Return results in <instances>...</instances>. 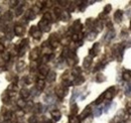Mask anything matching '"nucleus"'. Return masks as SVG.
<instances>
[{"label":"nucleus","instance_id":"f257e3e1","mask_svg":"<svg viewBox=\"0 0 131 123\" xmlns=\"http://www.w3.org/2000/svg\"><path fill=\"white\" fill-rule=\"evenodd\" d=\"M30 34L34 37V38H40L41 37V30L40 28H37L36 26H32L30 28Z\"/></svg>","mask_w":131,"mask_h":123},{"label":"nucleus","instance_id":"f03ea898","mask_svg":"<svg viewBox=\"0 0 131 123\" xmlns=\"http://www.w3.org/2000/svg\"><path fill=\"white\" fill-rule=\"evenodd\" d=\"M56 93H57V95L59 96L60 98H63V97H65L66 95H67V93H68V89L65 87H63V86H61V87H57L56 88Z\"/></svg>","mask_w":131,"mask_h":123},{"label":"nucleus","instance_id":"7ed1b4c3","mask_svg":"<svg viewBox=\"0 0 131 123\" xmlns=\"http://www.w3.org/2000/svg\"><path fill=\"white\" fill-rule=\"evenodd\" d=\"M38 27H40L42 30H45V31H48V30H50V25H48V21L42 18L41 20L38 22Z\"/></svg>","mask_w":131,"mask_h":123},{"label":"nucleus","instance_id":"20e7f679","mask_svg":"<svg viewBox=\"0 0 131 123\" xmlns=\"http://www.w3.org/2000/svg\"><path fill=\"white\" fill-rule=\"evenodd\" d=\"M114 94H115V88H114V87L109 88V89L104 93V95H105V99L111 100V99H112V97L114 96Z\"/></svg>","mask_w":131,"mask_h":123},{"label":"nucleus","instance_id":"39448f33","mask_svg":"<svg viewBox=\"0 0 131 123\" xmlns=\"http://www.w3.org/2000/svg\"><path fill=\"white\" fill-rule=\"evenodd\" d=\"M38 72H40L41 76H47V74L50 73V70H48V68L46 65H40V68H38Z\"/></svg>","mask_w":131,"mask_h":123},{"label":"nucleus","instance_id":"423d86ee","mask_svg":"<svg viewBox=\"0 0 131 123\" xmlns=\"http://www.w3.org/2000/svg\"><path fill=\"white\" fill-rule=\"evenodd\" d=\"M72 29L76 32H79L82 30V23L80 20H76L74 23H73V26H72Z\"/></svg>","mask_w":131,"mask_h":123},{"label":"nucleus","instance_id":"0eeeda50","mask_svg":"<svg viewBox=\"0 0 131 123\" xmlns=\"http://www.w3.org/2000/svg\"><path fill=\"white\" fill-rule=\"evenodd\" d=\"M99 52H100V43L97 42V43H95V45L93 46L92 50L90 51V55H91V57L92 56H96Z\"/></svg>","mask_w":131,"mask_h":123},{"label":"nucleus","instance_id":"6e6552de","mask_svg":"<svg viewBox=\"0 0 131 123\" xmlns=\"http://www.w3.org/2000/svg\"><path fill=\"white\" fill-rule=\"evenodd\" d=\"M37 58H38V48H33V50L30 52V55H29L30 61L34 62Z\"/></svg>","mask_w":131,"mask_h":123},{"label":"nucleus","instance_id":"1a4fd4ad","mask_svg":"<svg viewBox=\"0 0 131 123\" xmlns=\"http://www.w3.org/2000/svg\"><path fill=\"white\" fill-rule=\"evenodd\" d=\"M23 32H24V28L21 25H15L14 26V33H15V35L20 36L23 34Z\"/></svg>","mask_w":131,"mask_h":123},{"label":"nucleus","instance_id":"9d476101","mask_svg":"<svg viewBox=\"0 0 131 123\" xmlns=\"http://www.w3.org/2000/svg\"><path fill=\"white\" fill-rule=\"evenodd\" d=\"M51 116H52V118H54L55 121H57V120L61 119L62 114H61L60 110H52V111L51 112Z\"/></svg>","mask_w":131,"mask_h":123},{"label":"nucleus","instance_id":"9b49d317","mask_svg":"<svg viewBox=\"0 0 131 123\" xmlns=\"http://www.w3.org/2000/svg\"><path fill=\"white\" fill-rule=\"evenodd\" d=\"M92 112V109H91V106H87L85 109H84V111L82 112V114H81V118H86L87 116H89L90 115V113Z\"/></svg>","mask_w":131,"mask_h":123},{"label":"nucleus","instance_id":"f8f14e48","mask_svg":"<svg viewBox=\"0 0 131 123\" xmlns=\"http://www.w3.org/2000/svg\"><path fill=\"white\" fill-rule=\"evenodd\" d=\"M29 95H30L29 90L25 89V88H23V89H21V91H20V96L22 97V99H25V98H28V97H29Z\"/></svg>","mask_w":131,"mask_h":123},{"label":"nucleus","instance_id":"ddd939ff","mask_svg":"<svg viewBox=\"0 0 131 123\" xmlns=\"http://www.w3.org/2000/svg\"><path fill=\"white\" fill-rule=\"evenodd\" d=\"M25 17L28 19V20H32V19L35 18V13L32 10H27L25 13Z\"/></svg>","mask_w":131,"mask_h":123},{"label":"nucleus","instance_id":"4468645a","mask_svg":"<svg viewBox=\"0 0 131 123\" xmlns=\"http://www.w3.org/2000/svg\"><path fill=\"white\" fill-rule=\"evenodd\" d=\"M60 17H61V19L63 21H68V20H69V18H70V14H69V12H68V11H63Z\"/></svg>","mask_w":131,"mask_h":123},{"label":"nucleus","instance_id":"2eb2a0df","mask_svg":"<svg viewBox=\"0 0 131 123\" xmlns=\"http://www.w3.org/2000/svg\"><path fill=\"white\" fill-rule=\"evenodd\" d=\"M91 64H92V57H91V56H88L87 58H85L84 64H83L84 67H85V68H89Z\"/></svg>","mask_w":131,"mask_h":123},{"label":"nucleus","instance_id":"dca6fc26","mask_svg":"<svg viewBox=\"0 0 131 123\" xmlns=\"http://www.w3.org/2000/svg\"><path fill=\"white\" fill-rule=\"evenodd\" d=\"M84 81H85V79L83 78V77H76V79H75V81L73 82V84L74 85H81V84H83L84 83Z\"/></svg>","mask_w":131,"mask_h":123},{"label":"nucleus","instance_id":"f3484780","mask_svg":"<svg viewBox=\"0 0 131 123\" xmlns=\"http://www.w3.org/2000/svg\"><path fill=\"white\" fill-rule=\"evenodd\" d=\"M12 13L10 11H6L5 13L3 14V19L4 20H6V21H10L11 19H12Z\"/></svg>","mask_w":131,"mask_h":123},{"label":"nucleus","instance_id":"a211bd4d","mask_svg":"<svg viewBox=\"0 0 131 123\" xmlns=\"http://www.w3.org/2000/svg\"><path fill=\"white\" fill-rule=\"evenodd\" d=\"M122 15H123V12L121 11V10H118V11H116L115 13V15H114V18H115V20L116 21H121V19H122Z\"/></svg>","mask_w":131,"mask_h":123},{"label":"nucleus","instance_id":"6ab92c4d","mask_svg":"<svg viewBox=\"0 0 131 123\" xmlns=\"http://www.w3.org/2000/svg\"><path fill=\"white\" fill-rule=\"evenodd\" d=\"M36 88H37L38 90H42L43 88H45V81H43L42 79H40V80H37Z\"/></svg>","mask_w":131,"mask_h":123},{"label":"nucleus","instance_id":"aec40b11","mask_svg":"<svg viewBox=\"0 0 131 123\" xmlns=\"http://www.w3.org/2000/svg\"><path fill=\"white\" fill-rule=\"evenodd\" d=\"M114 36H115V31H114V30H110L107 34H106L105 39H106L107 41H111V39H112Z\"/></svg>","mask_w":131,"mask_h":123},{"label":"nucleus","instance_id":"412c9836","mask_svg":"<svg viewBox=\"0 0 131 123\" xmlns=\"http://www.w3.org/2000/svg\"><path fill=\"white\" fill-rule=\"evenodd\" d=\"M55 79H56V73L55 72H50L47 74V81L48 82L55 81Z\"/></svg>","mask_w":131,"mask_h":123},{"label":"nucleus","instance_id":"4be33fe9","mask_svg":"<svg viewBox=\"0 0 131 123\" xmlns=\"http://www.w3.org/2000/svg\"><path fill=\"white\" fill-rule=\"evenodd\" d=\"M123 79L126 81H129L131 79V72L130 71H125L123 73Z\"/></svg>","mask_w":131,"mask_h":123},{"label":"nucleus","instance_id":"5701e85b","mask_svg":"<svg viewBox=\"0 0 131 123\" xmlns=\"http://www.w3.org/2000/svg\"><path fill=\"white\" fill-rule=\"evenodd\" d=\"M26 104H27V103H26L25 101H24L23 99H19V100L17 101V105H18V107H19V108H21V109H22V108L25 107V106H26Z\"/></svg>","mask_w":131,"mask_h":123},{"label":"nucleus","instance_id":"b1692460","mask_svg":"<svg viewBox=\"0 0 131 123\" xmlns=\"http://www.w3.org/2000/svg\"><path fill=\"white\" fill-rule=\"evenodd\" d=\"M77 112H78V106H77L76 104L72 105V107H71V115H72V116L76 115Z\"/></svg>","mask_w":131,"mask_h":123},{"label":"nucleus","instance_id":"393cba45","mask_svg":"<svg viewBox=\"0 0 131 123\" xmlns=\"http://www.w3.org/2000/svg\"><path fill=\"white\" fill-rule=\"evenodd\" d=\"M70 123H80V118L77 116H71L70 117Z\"/></svg>","mask_w":131,"mask_h":123},{"label":"nucleus","instance_id":"a878e982","mask_svg":"<svg viewBox=\"0 0 131 123\" xmlns=\"http://www.w3.org/2000/svg\"><path fill=\"white\" fill-rule=\"evenodd\" d=\"M81 68H75V69H73V71H72V74L74 76H76V77H79V74L81 73Z\"/></svg>","mask_w":131,"mask_h":123},{"label":"nucleus","instance_id":"bb28decb","mask_svg":"<svg viewBox=\"0 0 131 123\" xmlns=\"http://www.w3.org/2000/svg\"><path fill=\"white\" fill-rule=\"evenodd\" d=\"M34 110H35L36 113H40V112L42 111V105L40 104V103H37V104H35Z\"/></svg>","mask_w":131,"mask_h":123},{"label":"nucleus","instance_id":"cd10ccee","mask_svg":"<svg viewBox=\"0 0 131 123\" xmlns=\"http://www.w3.org/2000/svg\"><path fill=\"white\" fill-rule=\"evenodd\" d=\"M9 94L7 92H5V93H3V95H2V100H3V102L4 103H8V101H9Z\"/></svg>","mask_w":131,"mask_h":123},{"label":"nucleus","instance_id":"c85d7f7f","mask_svg":"<svg viewBox=\"0 0 131 123\" xmlns=\"http://www.w3.org/2000/svg\"><path fill=\"white\" fill-rule=\"evenodd\" d=\"M24 66H25V63H24L23 61H19L18 64H17V66H16V68H17L18 71H21L22 69L24 68Z\"/></svg>","mask_w":131,"mask_h":123},{"label":"nucleus","instance_id":"c756f323","mask_svg":"<svg viewBox=\"0 0 131 123\" xmlns=\"http://www.w3.org/2000/svg\"><path fill=\"white\" fill-rule=\"evenodd\" d=\"M43 19H46V20H47V21H51V14L50 12L45 13L43 14Z\"/></svg>","mask_w":131,"mask_h":123},{"label":"nucleus","instance_id":"7c9ffc66","mask_svg":"<svg viewBox=\"0 0 131 123\" xmlns=\"http://www.w3.org/2000/svg\"><path fill=\"white\" fill-rule=\"evenodd\" d=\"M96 81L97 82H103V81H105V78L102 74H98V76L96 78Z\"/></svg>","mask_w":131,"mask_h":123},{"label":"nucleus","instance_id":"2f4dec72","mask_svg":"<svg viewBox=\"0 0 131 123\" xmlns=\"http://www.w3.org/2000/svg\"><path fill=\"white\" fill-rule=\"evenodd\" d=\"M96 34H97V32H95V31H92V32H90L89 34H88V39L89 41H92L93 38H95L96 37Z\"/></svg>","mask_w":131,"mask_h":123},{"label":"nucleus","instance_id":"473e14b6","mask_svg":"<svg viewBox=\"0 0 131 123\" xmlns=\"http://www.w3.org/2000/svg\"><path fill=\"white\" fill-rule=\"evenodd\" d=\"M9 59H10V53H4V55H3V61L8 62Z\"/></svg>","mask_w":131,"mask_h":123},{"label":"nucleus","instance_id":"72a5a7b5","mask_svg":"<svg viewBox=\"0 0 131 123\" xmlns=\"http://www.w3.org/2000/svg\"><path fill=\"white\" fill-rule=\"evenodd\" d=\"M104 98H105V95H104V93H103V94H102V95H101V96L98 98V99L96 100V102H95V103H96L97 105H98V104H100V103H101L102 101H103V99H104Z\"/></svg>","mask_w":131,"mask_h":123},{"label":"nucleus","instance_id":"f704fd0d","mask_svg":"<svg viewBox=\"0 0 131 123\" xmlns=\"http://www.w3.org/2000/svg\"><path fill=\"white\" fill-rule=\"evenodd\" d=\"M112 9V6H111V4H108V5H106L105 8H104V13H109V11Z\"/></svg>","mask_w":131,"mask_h":123},{"label":"nucleus","instance_id":"c9c22d12","mask_svg":"<svg viewBox=\"0 0 131 123\" xmlns=\"http://www.w3.org/2000/svg\"><path fill=\"white\" fill-rule=\"evenodd\" d=\"M54 11H55V13L57 14V16H61V14H62V12H63L59 7H56V8L54 9Z\"/></svg>","mask_w":131,"mask_h":123},{"label":"nucleus","instance_id":"e433bc0d","mask_svg":"<svg viewBox=\"0 0 131 123\" xmlns=\"http://www.w3.org/2000/svg\"><path fill=\"white\" fill-rule=\"evenodd\" d=\"M80 38H82V35H78V34H74V35H73L72 36V39H73V41H79V39Z\"/></svg>","mask_w":131,"mask_h":123},{"label":"nucleus","instance_id":"4c0bfd02","mask_svg":"<svg viewBox=\"0 0 131 123\" xmlns=\"http://www.w3.org/2000/svg\"><path fill=\"white\" fill-rule=\"evenodd\" d=\"M43 53H45L46 55H50V53H51V47H45V48H43Z\"/></svg>","mask_w":131,"mask_h":123},{"label":"nucleus","instance_id":"58836bf2","mask_svg":"<svg viewBox=\"0 0 131 123\" xmlns=\"http://www.w3.org/2000/svg\"><path fill=\"white\" fill-rule=\"evenodd\" d=\"M11 116H12V113L10 111H8L6 114H5V119L6 120H10L11 119Z\"/></svg>","mask_w":131,"mask_h":123},{"label":"nucleus","instance_id":"ea45409f","mask_svg":"<svg viewBox=\"0 0 131 123\" xmlns=\"http://www.w3.org/2000/svg\"><path fill=\"white\" fill-rule=\"evenodd\" d=\"M28 122H29V123H36V117L35 116H31L29 119H28Z\"/></svg>","mask_w":131,"mask_h":123},{"label":"nucleus","instance_id":"a19ab883","mask_svg":"<svg viewBox=\"0 0 131 123\" xmlns=\"http://www.w3.org/2000/svg\"><path fill=\"white\" fill-rule=\"evenodd\" d=\"M8 90H12V91H16L17 90V87L14 85V84H12V85H10V86H8Z\"/></svg>","mask_w":131,"mask_h":123},{"label":"nucleus","instance_id":"79ce46f5","mask_svg":"<svg viewBox=\"0 0 131 123\" xmlns=\"http://www.w3.org/2000/svg\"><path fill=\"white\" fill-rule=\"evenodd\" d=\"M22 10H23V8H22V6H20V7H19L17 10H16V15H20V14L22 13Z\"/></svg>","mask_w":131,"mask_h":123},{"label":"nucleus","instance_id":"37998d69","mask_svg":"<svg viewBox=\"0 0 131 123\" xmlns=\"http://www.w3.org/2000/svg\"><path fill=\"white\" fill-rule=\"evenodd\" d=\"M127 112L129 115H131V102H129L127 104Z\"/></svg>","mask_w":131,"mask_h":123},{"label":"nucleus","instance_id":"c03bdc74","mask_svg":"<svg viewBox=\"0 0 131 123\" xmlns=\"http://www.w3.org/2000/svg\"><path fill=\"white\" fill-rule=\"evenodd\" d=\"M131 93V85H127L126 87V94H130Z\"/></svg>","mask_w":131,"mask_h":123},{"label":"nucleus","instance_id":"a18cd8bd","mask_svg":"<svg viewBox=\"0 0 131 123\" xmlns=\"http://www.w3.org/2000/svg\"><path fill=\"white\" fill-rule=\"evenodd\" d=\"M16 115H17V116H19V117H21V116H23V115H24V112H23L22 110L16 111Z\"/></svg>","mask_w":131,"mask_h":123},{"label":"nucleus","instance_id":"49530a36","mask_svg":"<svg viewBox=\"0 0 131 123\" xmlns=\"http://www.w3.org/2000/svg\"><path fill=\"white\" fill-rule=\"evenodd\" d=\"M101 113H102V110L98 108V109L96 110V112H95V116H99V115L101 114Z\"/></svg>","mask_w":131,"mask_h":123},{"label":"nucleus","instance_id":"de8ad7c7","mask_svg":"<svg viewBox=\"0 0 131 123\" xmlns=\"http://www.w3.org/2000/svg\"><path fill=\"white\" fill-rule=\"evenodd\" d=\"M4 48H5V47H4V46L2 45V43H0V53H3Z\"/></svg>","mask_w":131,"mask_h":123},{"label":"nucleus","instance_id":"09e8293b","mask_svg":"<svg viewBox=\"0 0 131 123\" xmlns=\"http://www.w3.org/2000/svg\"><path fill=\"white\" fill-rule=\"evenodd\" d=\"M10 3H11V4H10L11 6H15V5H16V3H19V2H18V1H11Z\"/></svg>","mask_w":131,"mask_h":123},{"label":"nucleus","instance_id":"8fccbe9b","mask_svg":"<svg viewBox=\"0 0 131 123\" xmlns=\"http://www.w3.org/2000/svg\"><path fill=\"white\" fill-rule=\"evenodd\" d=\"M117 123H125V121H119V122H117Z\"/></svg>","mask_w":131,"mask_h":123},{"label":"nucleus","instance_id":"3c124183","mask_svg":"<svg viewBox=\"0 0 131 123\" xmlns=\"http://www.w3.org/2000/svg\"><path fill=\"white\" fill-rule=\"evenodd\" d=\"M130 28H131V23H130Z\"/></svg>","mask_w":131,"mask_h":123},{"label":"nucleus","instance_id":"603ef678","mask_svg":"<svg viewBox=\"0 0 131 123\" xmlns=\"http://www.w3.org/2000/svg\"><path fill=\"white\" fill-rule=\"evenodd\" d=\"M0 10H1V9H0Z\"/></svg>","mask_w":131,"mask_h":123}]
</instances>
